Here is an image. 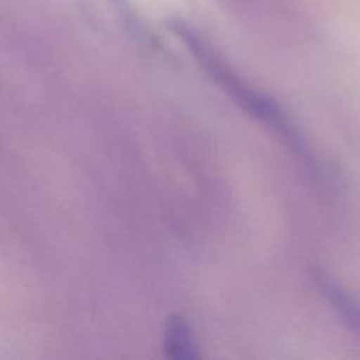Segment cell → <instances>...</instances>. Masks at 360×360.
<instances>
[{
    "mask_svg": "<svg viewBox=\"0 0 360 360\" xmlns=\"http://www.w3.org/2000/svg\"><path fill=\"white\" fill-rule=\"evenodd\" d=\"M169 27L190 49L198 63L218 83V86H221L246 111L266 122V125H269L274 132L284 138V141L300 155L307 156V150L300 135H297L295 129L290 125L283 111L271 98L248 86L221 58V55H218L210 42H207L186 21L173 18L169 22Z\"/></svg>",
    "mask_w": 360,
    "mask_h": 360,
    "instance_id": "cell-1",
    "label": "cell"
},
{
    "mask_svg": "<svg viewBox=\"0 0 360 360\" xmlns=\"http://www.w3.org/2000/svg\"><path fill=\"white\" fill-rule=\"evenodd\" d=\"M165 352L170 359L179 360L195 359L198 356L193 332L187 322L179 315H173L166 325Z\"/></svg>",
    "mask_w": 360,
    "mask_h": 360,
    "instance_id": "cell-2",
    "label": "cell"
},
{
    "mask_svg": "<svg viewBox=\"0 0 360 360\" xmlns=\"http://www.w3.org/2000/svg\"><path fill=\"white\" fill-rule=\"evenodd\" d=\"M316 283L339 316L360 336V304L323 274H318Z\"/></svg>",
    "mask_w": 360,
    "mask_h": 360,
    "instance_id": "cell-3",
    "label": "cell"
}]
</instances>
